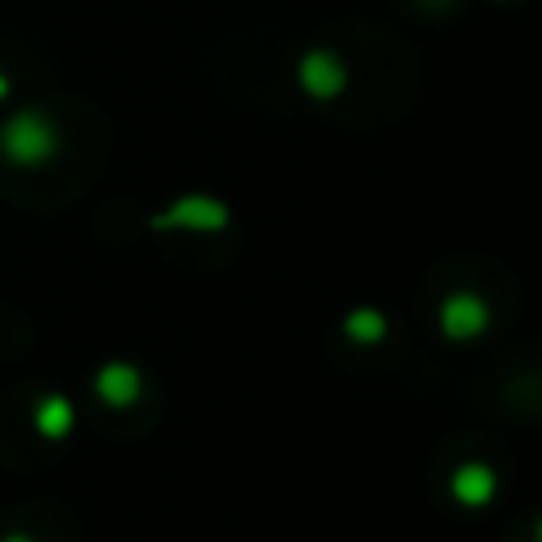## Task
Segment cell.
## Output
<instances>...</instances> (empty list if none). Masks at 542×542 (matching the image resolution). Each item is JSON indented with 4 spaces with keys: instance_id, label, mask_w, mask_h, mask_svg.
I'll return each instance as SVG.
<instances>
[{
    "instance_id": "cell-5",
    "label": "cell",
    "mask_w": 542,
    "mask_h": 542,
    "mask_svg": "<svg viewBox=\"0 0 542 542\" xmlns=\"http://www.w3.org/2000/svg\"><path fill=\"white\" fill-rule=\"evenodd\" d=\"M538 534H542V530H538Z\"/></svg>"
},
{
    "instance_id": "cell-3",
    "label": "cell",
    "mask_w": 542,
    "mask_h": 542,
    "mask_svg": "<svg viewBox=\"0 0 542 542\" xmlns=\"http://www.w3.org/2000/svg\"><path fill=\"white\" fill-rule=\"evenodd\" d=\"M492 475L483 471V466H466V471L454 479V492H458V500H466V504H483L487 496H492Z\"/></svg>"
},
{
    "instance_id": "cell-2",
    "label": "cell",
    "mask_w": 542,
    "mask_h": 542,
    "mask_svg": "<svg viewBox=\"0 0 542 542\" xmlns=\"http://www.w3.org/2000/svg\"><path fill=\"white\" fill-rule=\"evenodd\" d=\"M441 322H445V335L462 339V335H475V331H483L487 310H483V301H475V297H454V301L445 305Z\"/></svg>"
},
{
    "instance_id": "cell-4",
    "label": "cell",
    "mask_w": 542,
    "mask_h": 542,
    "mask_svg": "<svg viewBox=\"0 0 542 542\" xmlns=\"http://www.w3.org/2000/svg\"><path fill=\"white\" fill-rule=\"evenodd\" d=\"M382 331H386L382 314H369V310H360V314H352V318H348V335H356V339H377Z\"/></svg>"
},
{
    "instance_id": "cell-1",
    "label": "cell",
    "mask_w": 542,
    "mask_h": 542,
    "mask_svg": "<svg viewBox=\"0 0 542 542\" xmlns=\"http://www.w3.org/2000/svg\"><path fill=\"white\" fill-rule=\"evenodd\" d=\"M301 81H305L310 94L327 98V94H339V89H343V68L327 56V51H314V56L301 64Z\"/></svg>"
}]
</instances>
